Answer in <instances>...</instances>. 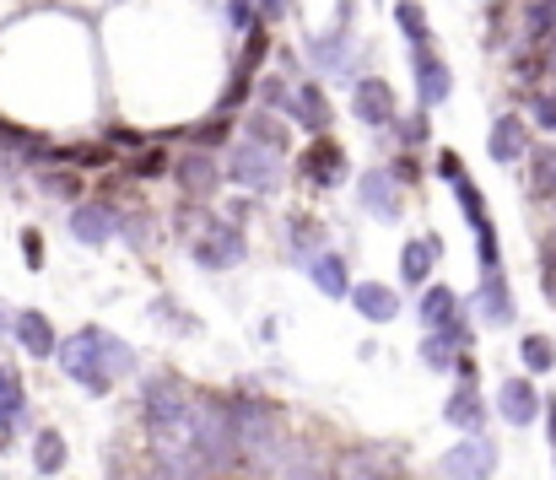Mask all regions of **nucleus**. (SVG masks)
Listing matches in <instances>:
<instances>
[{"label": "nucleus", "instance_id": "f257e3e1", "mask_svg": "<svg viewBox=\"0 0 556 480\" xmlns=\"http://www.w3.org/2000/svg\"><path fill=\"white\" fill-rule=\"evenodd\" d=\"M189 405H194V394L174 372L147 383V432L157 438L163 454H189Z\"/></svg>", "mask_w": 556, "mask_h": 480}, {"label": "nucleus", "instance_id": "f03ea898", "mask_svg": "<svg viewBox=\"0 0 556 480\" xmlns=\"http://www.w3.org/2000/svg\"><path fill=\"white\" fill-rule=\"evenodd\" d=\"M60 351V367H65V378H76L81 389H92V394H109V362H103V329H81V334H71L65 345H54Z\"/></svg>", "mask_w": 556, "mask_h": 480}, {"label": "nucleus", "instance_id": "7ed1b4c3", "mask_svg": "<svg viewBox=\"0 0 556 480\" xmlns=\"http://www.w3.org/2000/svg\"><path fill=\"white\" fill-rule=\"evenodd\" d=\"M227 173H232L243 189H254V194H270V189H281V178H287L281 152H276V147H265V141H254V136H243V141L232 147Z\"/></svg>", "mask_w": 556, "mask_h": 480}, {"label": "nucleus", "instance_id": "20e7f679", "mask_svg": "<svg viewBox=\"0 0 556 480\" xmlns=\"http://www.w3.org/2000/svg\"><path fill=\"white\" fill-rule=\"evenodd\" d=\"M194 260H200L205 270H232V265H243V232H238V222H205V232H200V243H194Z\"/></svg>", "mask_w": 556, "mask_h": 480}, {"label": "nucleus", "instance_id": "39448f33", "mask_svg": "<svg viewBox=\"0 0 556 480\" xmlns=\"http://www.w3.org/2000/svg\"><path fill=\"white\" fill-rule=\"evenodd\" d=\"M352 114H357L363 125H372V130L394 125V119H400L394 87H389L383 76H357V87H352Z\"/></svg>", "mask_w": 556, "mask_h": 480}, {"label": "nucleus", "instance_id": "423d86ee", "mask_svg": "<svg viewBox=\"0 0 556 480\" xmlns=\"http://www.w3.org/2000/svg\"><path fill=\"white\" fill-rule=\"evenodd\" d=\"M454 194H459V211H465V222L476 227V243H481V265L486 270H497V227H492V216H486V200H481V189H476V178H454Z\"/></svg>", "mask_w": 556, "mask_h": 480}, {"label": "nucleus", "instance_id": "0eeeda50", "mask_svg": "<svg viewBox=\"0 0 556 480\" xmlns=\"http://www.w3.org/2000/svg\"><path fill=\"white\" fill-rule=\"evenodd\" d=\"M410 76H416V103L421 109H438V103H448V92H454V76H448V65L427 49V43H416V54H410Z\"/></svg>", "mask_w": 556, "mask_h": 480}, {"label": "nucleus", "instance_id": "6e6552de", "mask_svg": "<svg viewBox=\"0 0 556 480\" xmlns=\"http://www.w3.org/2000/svg\"><path fill=\"white\" fill-rule=\"evenodd\" d=\"M298 178L303 184H314V189H336L341 178H346V152H341V141H314L303 157H298Z\"/></svg>", "mask_w": 556, "mask_h": 480}, {"label": "nucleus", "instance_id": "1a4fd4ad", "mask_svg": "<svg viewBox=\"0 0 556 480\" xmlns=\"http://www.w3.org/2000/svg\"><path fill=\"white\" fill-rule=\"evenodd\" d=\"M308 60H314L325 76H336V81L357 76V43H352L346 27H341V33H319V38H308Z\"/></svg>", "mask_w": 556, "mask_h": 480}, {"label": "nucleus", "instance_id": "9d476101", "mask_svg": "<svg viewBox=\"0 0 556 480\" xmlns=\"http://www.w3.org/2000/svg\"><path fill=\"white\" fill-rule=\"evenodd\" d=\"M492 465H497L492 443L465 438L459 449H448V454H443V480H492Z\"/></svg>", "mask_w": 556, "mask_h": 480}, {"label": "nucleus", "instance_id": "9b49d317", "mask_svg": "<svg viewBox=\"0 0 556 480\" xmlns=\"http://www.w3.org/2000/svg\"><path fill=\"white\" fill-rule=\"evenodd\" d=\"M287 114L303 125V130H314V136H325L330 130V98H325V87L319 81H292V98H287Z\"/></svg>", "mask_w": 556, "mask_h": 480}, {"label": "nucleus", "instance_id": "f8f14e48", "mask_svg": "<svg viewBox=\"0 0 556 480\" xmlns=\"http://www.w3.org/2000/svg\"><path fill=\"white\" fill-rule=\"evenodd\" d=\"M486 152H492V162H525L530 157V125L519 119V114H503L497 125H492V136H486Z\"/></svg>", "mask_w": 556, "mask_h": 480}, {"label": "nucleus", "instance_id": "ddd939ff", "mask_svg": "<svg viewBox=\"0 0 556 480\" xmlns=\"http://www.w3.org/2000/svg\"><path fill=\"white\" fill-rule=\"evenodd\" d=\"M363 211L368 216H378V222H394L400 216V194H394V173H383V167H372V173H363Z\"/></svg>", "mask_w": 556, "mask_h": 480}, {"label": "nucleus", "instance_id": "4468645a", "mask_svg": "<svg viewBox=\"0 0 556 480\" xmlns=\"http://www.w3.org/2000/svg\"><path fill=\"white\" fill-rule=\"evenodd\" d=\"M71 232H76L81 243H92V249H98V243H109V238L119 232V222H114V211H109V205H98V200H92V205H76V211H71Z\"/></svg>", "mask_w": 556, "mask_h": 480}, {"label": "nucleus", "instance_id": "2eb2a0df", "mask_svg": "<svg viewBox=\"0 0 556 480\" xmlns=\"http://www.w3.org/2000/svg\"><path fill=\"white\" fill-rule=\"evenodd\" d=\"M459 345H470V329H465L459 319H454V324H438V329L421 340V362H427V367H448Z\"/></svg>", "mask_w": 556, "mask_h": 480}, {"label": "nucleus", "instance_id": "dca6fc26", "mask_svg": "<svg viewBox=\"0 0 556 480\" xmlns=\"http://www.w3.org/2000/svg\"><path fill=\"white\" fill-rule=\"evenodd\" d=\"M174 173H179V184H185V194H211L216 189V178H222V167L216 157L200 147V152H189V157L174 162Z\"/></svg>", "mask_w": 556, "mask_h": 480}, {"label": "nucleus", "instance_id": "f3484780", "mask_svg": "<svg viewBox=\"0 0 556 480\" xmlns=\"http://www.w3.org/2000/svg\"><path fill=\"white\" fill-rule=\"evenodd\" d=\"M11 329H16V340H22V351L27 356H54V324L43 319V314H16L11 319Z\"/></svg>", "mask_w": 556, "mask_h": 480}, {"label": "nucleus", "instance_id": "a211bd4d", "mask_svg": "<svg viewBox=\"0 0 556 480\" xmlns=\"http://www.w3.org/2000/svg\"><path fill=\"white\" fill-rule=\"evenodd\" d=\"M432 265H438V238H432V232H427V238H410L405 254H400V276H405L410 287H421V281L432 276Z\"/></svg>", "mask_w": 556, "mask_h": 480}, {"label": "nucleus", "instance_id": "6ab92c4d", "mask_svg": "<svg viewBox=\"0 0 556 480\" xmlns=\"http://www.w3.org/2000/svg\"><path fill=\"white\" fill-rule=\"evenodd\" d=\"M497 405H503V416H508L514 427L535 421V410H541V400H535L530 378H508V383H503V394H497Z\"/></svg>", "mask_w": 556, "mask_h": 480}, {"label": "nucleus", "instance_id": "aec40b11", "mask_svg": "<svg viewBox=\"0 0 556 480\" xmlns=\"http://www.w3.org/2000/svg\"><path fill=\"white\" fill-rule=\"evenodd\" d=\"M352 303H357V314L372 324H389L394 314H400V298L389 292V287H378V281H368V287H352Z\"/></svg>", "mask_w": 556, "mask_h": 480}, {"label": "nucleus", "instance_id": "412c9836", "mask_svg": "<svg viewBox=\"0 0 556 480\" xmlns=\"http://www.w3.org/2000/svg\"><path fill=\"white\" fill-rule=\"evenodd\" d=\"M308 270H314V281H319L325 298H352V281H346V260L341 254H319V260H308Z\"/></svg>", "mask_w": 556, "mask_h": 480}, {"label": "nucleus", "instance_id": "4be33fe9", "mask_svg": "<svg viewBox=\"0 0 556 480\" xmlns=\"http://www.w3.org/2000/svg\"><path fill=\"white\" fill-rule=\"evenodd\" d=\"M443 416H448V427H459V432H476V427H481V416H486V410H481V394H476V383H459Z\"/></svg>", "mask_w": 556, "mask_h": 480}, {"label": "nucleus", "instance_id": "5701e85b", "mask_svg": "<svg viewBox=\"0 0 556 480\" xmlns=\"http://www.w3.org/2000/svg\"><path fill=\"white\" fill-rule=\"evenodd\" d=\"M481 314H486V324L514 319V298H508V281L497 270H486V281H481Z\"/></svg>", "mask_w": 556, "mask_h": 480}, {"label": "nucleus", "instance_id": "b1692460", "mask_svg": "<svg viewBox=\"0 0 556 480\" xmlns=\"http://www.w3.org/2000/svg\"><path fill=\"white\" fill-rule=\"evenodd\" d=\"M454 319H459V298L448 287H427L421 292V324L438 329V324H454Z\"/></svg>", "mask_w": 556, "mask_h": 480}, {"label": "nucleus", "instance_id": "393cba45", "mask_svg": "<svg viewBox=\"0 0 556 480\" xmlns=\"http://www.w3.org/2000/svg\"><path fill=\"white\" fill-rule=\"evenodd\" d=\"M525 33H530L535 49L552 43L556 38V0H530V5H525Z\"/></svg>", "mask_w": 556, "mask_h": 480}, {"label": "nucleus", "instance_id": "a878e982", "mask_svg": "<svg viewBox=\"0 0 556 480\" xmlns=\"http://www.w3.org/2000/svg\"><path fill=\"white\" fill-rule=\"evenodd\" d=\"M265 54H270V22L260 16V22L249 27V38H243V54H238V65H232V71H249V76H260Z\"/></svg>", "mask_w": 556, "mask_h": 480}, {"label": "nucleus", "instance_id": "bb28decb", "mask_svg": "<svg viewBox=\"0 0 556 480\" xmlns=\"http://www.w3.org/2000/svg\"><path fill=\"white\" fill-rule=\"evenodd\" d=\"M249 136H254V141H265V147H276V152H287V147H292V130H287L270 109H254V114H249Z\"/></svg>", "mask_w": 556, "mask_h": 480}, {"label": "nucleus", "instance_id": "cd10ccee", "mask_svg": "<svg viewBox=\"0 0 556 480\" xmlns=\"http://www.w3.org/2000/svg\"><path fill=\"white\" fill-rule=\"evenodd\" d=\"M33 465H38L43 476H54V470H65V438L43 427V432L33 438Z\"/></svg>", "mask_w": 556, "mask_h": 480}, {"label": "nucleus", "instance_id": "c85d7f7f", "mask_svg": "<svg viewBox=\"0 0 556 480\" xmlns=\"http://www.w3.org/2000/svg\"><path fill=\"white\" fill-rule=\"evenodd\" d=\"M530 189H535L541 200H556V147H541V152L530 157Z\"/></svg>", "mask_w": 556, "mask_h": 480}, {"label": "nucleus", "instance_id": "c756f323", "mask_svg": "<svg viewBox=\"0 0 556 480\" xmlns=\"http://www.w3.org/2000/svg\"><path fill=\"white\" fill-rule=\"evenodd\" d=\"M394 22H400V33H405L410 43H427V38H432V22H427L421 0H400V5H394Z\"/></svg>", "mask_w": 556, "mask_h": 480}, {"label": "nucleus", "instance_id": "7c9ffc66", "mask_svg": "<svg viewBox=\"0 0 556 480\" xmlns=\"http://www.w3.org/2000/svg\"><path fill=\"white\" fill-rule=\"evenodd\" d=\"M519 356H525V367H530V372H552L556 367V345L546 340V334H525Z\"/></svg>", "mask_w": 556, "mask_h": 480}, {"label": "nucleus", "instance_id": "2f4dec72", "mask_svg": "<svg viewBox=\"0 0 556 480\" xmlns=\"http://www.w3.org/2000/svg\"><path fill=\"white\" fill-rule=\"evenodd\" d=\"M0 416H5V427L22 421V378L11 367H0Z\"/></svg>", "mask_w": 556, "mask_h": 480}, {"label": "nucleus", "instance_id": "473e14b6", "mask_svg": "<svg viewBox=\"0 0 556 480\" xmlns=\"http://www.w3.org/2000/svg\"><path fill=\"white\" fill-rule=\"evenodd\" d=\"M103 362H109V378L136 372V351H130L125 340H114V334H103Z\"/></svg>", "mask_w": 556, "mask_h": 480}, {"label": "nucleus", "instance_id": "72a5a7b5", "mask_svg": "<svg viewBox=\"0 0 556 480\" xmlns=\"http://www.w3.org/2000/svg\"><path fill=\"white\" fill-rule=\"evenodd\" d=\"M43 141L33 136V130H22V125H11V119H0V152H38Z\"/></svg>", "mask_w": 556, "mask_h": 480}, {"label": "nucleus", "instance_id": "f704fd0d", "mask_svg": "<svg viewBox=\"0 0 556 480\" xmlns=\"http://www.w3.org/2000/svg\"><path fill=\"white\" fill-rule=\"evenodd\" d=\"M341 480H400L394 465H372V459H352V465H341Z\"/></svg>", "mask_w": 556, "mask_h": 480}, {"label": "nucleus", "instance_id": "c9c22d12", "mask_svg": "<svg viewBox=\"0 0 556 480\" xmlns=\"http://www.w3.org/2000/svg\"><path fill=\"white\" fill-rule=\"evenodd\" d=\"M249 92H254V76L249 71H232V81L222 87V114H232L238 103H249Z\"/></svg>", "mask_w": 556, "mask_h": 480}, {"label": "nucleus", "instance_id": "e433bc0d", "mask_svg": "<svg viewBox=\"0 0 556 480\" xmlns=\"http://www.w3.org/2000/svg\"><path fill=\"white\" fill-rule=\"evenodd\" d=\"M254 92H260L265 109H287V98H292V87L281 76H254Z\"/></svg>", "mask_w": 556, "mask_h": 480}, {"label": "nucleus", "instance_id": "4c0bfd02", "mask_svg": "<svg viewBox=\"0 0 556 480\" xmlns=\"http://www.w3.org/2000/svg\"><path fill=\"white\" fill-rule=\"evenodd\" d=\"M394 125H400V141H405V147H421V141L432 136V125H427V109H421V114H410V119H394Z\"/></svg>", "mask_w": 556, "mask_h": 480}, {"label": "nucleus", "instance_id": "58836bf2", "mask_svg": "<svg viewBox=\"0 0 556 480\" xmlns=\"http://www.w3.org/2000/svg\"><path fill=\"white\" fill-rule=\"evenodd\" d=\"M65 162H71V167H109V147H71V152H65Z\"/></svg>", "mask_w": 556, "mask_h": 480}, {"label": "nucleus", "instance_id": "ea45409f", "mask_svg": "<svg viewBox=\"0 0 556 480\" xmlns=\"http://www.w3.org/2000/svg\"><path fill=\"white\" fill-rule=\"evenodd\" d=\"M227 16H232L238 33H249V27L260 22V5H254V0H227Z\"/></svg>", "mask_w": 556, "mask_h": 480}, {"label": "nucleus", "instance_id": "a19ab883", "mask_svg": "<svg viewBox=\"0 0 556 480\" xmlns=\"http://www.w3.org/2000/svg\"><path fill=\"white\" fill-rule=\"evenodd\" d=\"M514 71H519V81H541L546 76V54H514Z\"/></svg>", "mask_w": 556, "mask_h": 480}, {"label": "nucleus", "instance_id": "79ce46f5", "mask_svg": "<svg viewBox=\"0 0 556 480\" xmlns=\"http://www.w3.org/2000/svg\"><path fill=\"white\" fill-rule=\"evenodd\" d=\"M535 125H541L546 136H556V92H541V98H535Z\"/></svg>", "mask_w": 556, "mask_h": 480}, {"label": "nucleus", "instance_id": "37998d69", "mask_svg": "<svg viewBox=\"0 0 556 480\" xmlns=\"http://www.w3.org/2000/svg\"><path fill=\"white\" fill-rule=\"evenodd\" d=\"M227 130H232V125H227V119H211V125H194V130H189V136H194V147H216V141H222V136H227Z\"/></svg>", "mask_w": 556, "mask_h": 480}, {"label": "nucleus", "instance_id": "c03bdc74", "mask_svg": "<svg viewBox=\"0 0 556 480\" xmlns=\"http://www.w3.org/2000/svg\"><path fill=\"white\" fill-rule=\"evenodd\" d=\"M389 173H394V184H416V178H421V162L405 152V157H394V167H389Z\"/></svg>", "mask_w": 556, "mask_h": 480}, {"label": "nucleus", "instance_id": "a18cd8bd", "mask_svg": "<svg viewBox=\"0 0 556 480\" xmlns=\"http://www.w3.org/2000/svg\"><path fill=\"white\" fill-rule=\"evenodd\" d=\"M22 260H27V265H33V270H38V265H43V238H38V232H33V227H27V232H22Z\"/></svg>", "mask_w": 556, "mask_h": 480}, {"label": "nucleus", "instance_id": "49530a36", "mask_svg": "<svg viewBox=\"0 0 556 480\" xmlns=\"http://www.w3.org/2000/svg\"><path fill=\"white\" fill-rule=\"evenodd\" d=\"M163 167H168V157H163V152H141V157H136V167H130V173H141V178H157Z\"/></svg>", "mask_w": 556, "mask_h": 480}, {"label": "nucleus", "instance_id": "de8ad7c7", "mask_svg": "<svg viewBox=\"0 0 556 480\" xmlns=\"http://www.w3.org/2000/svg\"><path fill=\"white\" fill-rule=\"evenodd\" d=\"M541 281H546V298H556V243H546L541 254Z\"/></svg>", "mask_w": 556, "mask_h": 480}, {"label": "nucleus", "instance_id": "09e8293b", "mask_svg": "<svg viewBox=\"0 0 556 480\" xmlns=\"http://www.w3.org/2000/svg\"><path fill=\"white\" fill-rule=\"evenodd\" d=\"M254 5H260V16H265V22H281V16L292 11V0H254Z\"/></svg>", "mask_w": 556, "mask_h": 480}, {"label": "nucleus", "instance_id": "8fccbe9b", "mask_svg": "<svg viewBox=\"0 0 556 480\" xmlns=\"http://www.w3.org/2000/svg\"><path fill=\"white\" fill-rule=\"evenodd\" d=\"M438 173H443V178L454 184V178L465 173V167H459V152H443V157H438Z\"/></svg>", "mask_w": 556, "mask_h": 480}, {"label": "nucleus", "instance_id": "3c124183", "mask_svg": "<svg viewBox=\"0 0 556 480\" xmlns=\"http://www.w3.org/2000/svg\"><path fill=\"white\" fill-rule=\"evenodd\" d=\"M43 184H49L54 194H76V178H71V173H49Z\"/></svg>", "mask_w": 556, "mask_h": 480}, {"label": "nucleus", "instance_id": "603ef678", "mask_svg": "<svg viewBox=\"0 0 556 480\" xmlns=\"http://www.w3.org/2000/svg\"><path fill=\"white\" fill-rule=\"evenodd\" d=\"M5 324H11V314H5V303H0V334H5Z\"/></svg>", "mask_w": 556, "mask_h": 480}, {"label": "nucleus", "instance_id": "864d4df0", "mask_svg": "<svg viewBox=\"0 0 556 480\" xmlns=\"http://www.w3.org/2000/svg\"><path fill=\"white\" fill-rule=\"evenodd\" d=\"M546 427H552V443H556V400H552V421H546Z\"/></svg>", "mask_w": 556, "mask_h": 480}, {"label": "nucleus", "instance_id": "5fc2aeb1", "mask_svg": "<svg viewBox=\"0 0 556 480\" xmlns=\"http://www.w3.org/2000/svg\"><path fill=\"white\" fill-rule=\"evenodd\" d=\"M157 480H163V476H157Z\"/></svg>", "mask_w": 556, "mask_h": 480}]
</instances>
